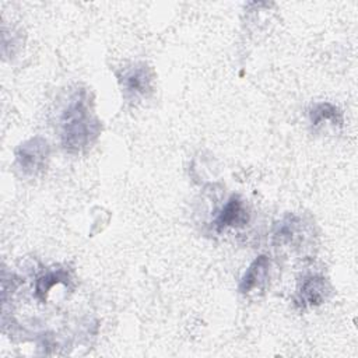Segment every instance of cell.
Segmentation results:
<instances>
[{
  "mask_svg": "<svg viewBox=\"0 0 358 358\" xmlns=\"http://www.w3.org/2000/svg\"><path fill=\"white\" fill-rule=\"evenodd\" d=\"M59 126L62 145L70 154L85 151L98 138L101 123L85 90L70 96L60 115Z\"/></svg>",
  "mask_w": 358,
  "mask_h": 358,
  "instance_id": "1",
  "label": "cell"
},
{
  "mask_svg": "<svg viewBox=\"0 0 358 358\" xmlns=\"http://www.w3.org/2000/svg\"><path fill=\"white\" fill-rule=\"evenodd\" d=\"M48 157V141L42 137H32L15 150V168L22 176L35 178L46 168Z\"/></svg>",
  "mask_w": 358,
  "mask_h": 358,
  "instance_id": "2",
  "label": "cell"
},
{
  "mask_svg": "<svg viewBox=\"0 0 358 358\" xmlns=\"http://www.w3.org/2000/svg\"><path fill=\"white\" fill-rule=\"evenodd\" d=\"M123 95L129 101H137L147 96L152 90V73L144 63L134 64L133 67L123 71L120 77Z\"/></svg>",
  "mask_w": 358,
  "mask_h": 358,
  "instance_id": "3",
  "label": "cell"
},
{
  "mask_svg": "<svg viewBox=\"0 0 358 358\" xmlns=\"http://www.w3.org/2000/svg\"><path fill=\"white\" fill-rule=\"evenodd\" d=\"M329 281L322 275H310L303 278L296 291V305L301 308L322 305L330 295Z\"/></svg>",
  "mask_w": 358,
  "mask_h": 358,
  "instance_id": "4",
  "label": "cell"
},
{
  "mask_svg": "<svg viewBox=\"0 0 358 358\" xmlns=\"http://www.w3.org/2000/svg\"><path fill=\"white\" fill-rule=\"evenodd\" d=\"M249 222V211L245 201L238 196L232 194L220 211L215 220V228L218 232L227 228H241Z\"/></svg>",
  "mask_w": 358,
  "mask_h": 358,
  "instance_id": "5",
  "label": "cell"
},
{
  "mask_svg": "<svg viewBox=\"0 0 358 358\" xmlns=\"http://www.w3.org/2000/svg\"><path fill=\"white\" fill-rule=\"evenodd\" d=\"M268 270H270V260L267 256L262 255L256 257L250 266L246 268L243 277L239 282V291L242 294H250L255 292L267 282L268 278Z\"/></svg>",
  "mask_w": 358,
  "mask_h": 358,
  "instance_id": "6",
  "label": "cell"
},
{
  "mask_svg": "<svg viewBox=\"0 0 358 358\" xmlns=\"http://www.w3.org/2000/svg\"><path fill=\"white\" fill-rule=\"evenodd\" d=\"M301 234H303L301 218L296 215H287L278 222L274 231V242L277 245H294L302 239Z\"/></svg>",
  "mask_w": 358,
  "mask_h": 358,
  "instance_id": "7",
  "label": "cell"
},
{
  "mask_svg": "<svg viewBox=\"0 0 358 358\" xmlns=\"http://www.w3.org/2000/svg\"><path fill=\"white\" fill-rule=\"evenodd\" d=\"M309 119L313 126H320L324 123L331 126H341L344 122L343 112L329 102H319L312 105L309 109Z\"/></svg>",
  "mask_w": 358,
  "mask_h": 358,
  "instance_id": "8",
  "label": "cell"
},
{
  "mask_svg": "<svg viewBox=\"0 0 358 358\" xmlns=\"http://www.w3.org/2000/svg\"><path fill=\"white\" fill-rule=\"evenodd\" d=\"M66 280H69V274L63 270H57V271H50L42 277L38 278L36 285H35V291H36V296L41 301L46 299V295L49 292V289L59 282H66Z\"/></svg>",
  "mask_w": 358,
  "mask_h": 358,
  "instance_id": "9",
  "label": "cell"
}]
</instances>
